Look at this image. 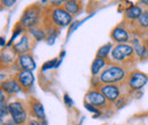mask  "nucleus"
<instances>
[{"mask_svg": "<svg viewBox=\"0 0 148 125\" xmlns=\"http://www.w3.org/2000/svg\"><path fill=\"white\" fill-rule=\"evenodd\" d=\"M18 64L19 67L22 70H25V71H34L36 70V61L33 59L32 56L30 55H22L18 57Z\"/></svg>", "mask_w": 148, "mask_h": 125, "instance_id": "11", "label": "nucleus"}, {"mask_svg": "<svg viewBox=\"0 0 148 125\" xmlns=\"http://www.w3.org/2000/svg\"><path fill=\"white\" fill-rule=\"evenodd\" d=\"M16 80L18 81V83L23 89H31L34 83V75L31 71L22 70L17 73Z\"/></svg>", "mask_w": 148, "mask_h": 125, "instance_id": "9", "label": "nucleus"}, {"mask_svg": "<svg viewBox=\"0 0 148 125\" xmlns=\"http://www.w3.org/2000/svg\"><path fill=\"white\" fill-rule=\"evenodd\" d=\"M147 82V75L138 71L132 72L129 75V79H128V85H129L130 89L133 90V91H137V90H140L141 88H144Z\"/></svg>", "mask_w": 148, "mask_h": 125, "instance_id": "4", "label": "nucleus"}, {"mask_svg": "<svg viewBox=\"0 0 148 125\" xmlns=\"http://www.w3.org/2000/svg\"><path fill=\"white\" fill-rule=\"evenodd\" d=\"M99 91L104 94L106 100L110 102H116L121 97L120 88L116 84H101Z\"/></svg>", "mask_w": 148, "mask_h": 125, "instance_id": "6", "label": "nucleus"}, {"mask_svg": "<svg viewBox=\"0 0 148 125\" xmlns=\"http://www.w3.org/2000/svg\"><path fill=\"white\" fill-rule=\"evenodd\" d=\"M140 2H143L144 5H147L148 6V0H140Z\"/></svg>", "mask_w": 148, "mask_h": 125, "instance_id": "30", "label": "nucleus"}, {"mask_svg": "<svg viewBox=\"0 0 148 125\" xmlns=\"http://www.w3.org/2000/svg\"><path fill=\"white\" fill-rule=\"evenodd\" d=\"M26 125H46L45 121H39V120H31L27 122Z\"/></svg>", "mask_w": 148, "mask_h": 125, "instance_id": "25", "label": "nucleus"}, {"mask_svg": "<svg viewBox=\"0 0 148 125\" xmlns=\"http://www.w3.org/2000/svg\"><path fill=\"white\" fill-rule=\"evenodd\" d=\"M65 10L71 15H75L80 10V5L76 0H69L67 2H65Z\"/></svg>", "mask_w": 148, "mask_h": 125, "instance_id": "16", "label": "nucleus"}, {"mask_svg": "<svg viewBox=\"0 0 148 125\" xmlns=\"http://www.w3.org/2000/svg\"><path fill=\"white\" fill-rule=\"evenodd\" d=\"M84 108H86L88 111H90V113H93V114H96L97 116H99V115H100V110H99V108L95 107V106L90 105V104H87V102H84Z\"/></svg>", "mask_w": 148, "mask_h": 125, "instance_id": "23", "label": "nucleus"}, {"mask_svg": "<svg viewBox=\"0 0 148 125\" xmlns=\"http://www.w3.org/2000/svg\"><path fill=\"white\" fill-rule=\"evenodd\" d=\"M127 76V71L121 66H110L101 72L99 79L101 84H116L122 82Z\"/></svg>", "mask_w": 148, "mask_h": 125, "instance_id": "1", "label": "nucleus"}, {"mask_svg": "<svg viewBox=\"0 0 148 125\" xmlns=\"http://www.w3.org/2000/svg\"><path fill=\"white\" fill-rule=\"evenodd\" d=\"M53 19L58 26H67L72 22V16L65 9L56 8L53 12Z\"/></svg>", "mask_w": 148, "mask_h": 125, "instance_id": "8", "label": "nucleus"}, {"mask_svg": "<svg viewBox=\"0 0 148 125\" xmlns=\"http://www.w3.org/2000/svg\"><path fill=\"white\" fill-rule=\"evenodd\" d=\"M29 49H30V40H29L27 36H23L22 40L19 41L18 43H16V44L14 46L15 53L19 54L21 56L26 54V51H27Z\"/></svg>", "mask_w": 148, "mask_h": 125, "instance_id": "14", "label": "nucleus"}, {"mask_svg": "<svg viewBox=\"0 0 148 125\" xmlns=\"http://www.w3.org/2000/svg\"><path fill=\"white\" fill-rule=\"evenodd\" d=\"M138 23L141 27H148V12H144L138 18Z\"/></svg>", "mask_w": 148, "mask_h": 125, "instance_id": "21", "label": "nucleus"}, {"mask_svg": "<svg viewBox=\"0 0 148 125\" xmlns=\"http://www.w3.org/2000/svg\"><path fill=\"white\" fill-rule=\"evenodd\" d=\"M50 1H51V3H53L54 6H59V5L64 3V2H67L69 0H50Z\"/></svg>", "mask_w": 148, "mask_h": 125, "instance_id": "27", "label": "nucleus"}, {"mask_svg": "<svg viewBox=\"0 0 148 125\" xmlns=\"http://www.w3.org/2000/svg\"><path fill=\"white\" fill-rule=\"evenodd\" d=\"M147 46H148V40H147Z\"/></svg>", "mask_w": 148, "mask_h": 125, "instance_id": "32", "label": "nucleus"}, {"mask_svg": "<svg viewBox=\"0 0 148 125\" xmlns=\"http://www.w3.org/2000/svg\"><path fill=\"white\" fill-rule=\"evenodd\" d=\"M64 102H65V105H66L67 107H72V106H73V100L71 99V97H70L67 93L64 94Z\"/></svg>", "mask_w": 148, "mask_h": 125, "instance_id": "24", "label": "nucleus"}, {"mask_svg": "<svg viewBox=\"0 0 148 125\" xmlns=\"http://www.w3.org/2000/svg\"><path fill=\"white\" fill-rule=\"evenodd\" d=\"M105 66V59L103 58H96L92 61V65H91V74L93 76H97V74L100 72V70Z\"/></svg>", "mask_w": 148, "mask_h": 125, "instance_id": "17", "label": "nucleus"}, {"mask_svg": "<svg viewBox=\"0 0 148 125\" xmlns=\"http://www.w3.org/2000/svg\"><path fill=\"white\" fill-rule=\"evenodd\" d=\"M9 114L16 125L25 124L27 120V111L21 101H13L9 104Z\"/></svg>", "mask_w": 148, "mask_h": 125, "instance_id": "2", "label": "nucleus"}, {"mask_svg": "<svg viewBox=\"0 0 148 125\" xmlns=\"http://www.w3.org/2000/svg\"><path fill=\"white\" fill-rule=\"evenodd\" d=\"M39 14H40V10L37 7L32 6V7L27 8L24 12L22 18H21L22 26L25 27V29H32L37 23L38 18H39Z\"/></svg>", "mask_w": 148, "mask_h": 125, "instance_id": "3", "label": "nucleus"}, {"mask_svg": "<svg viewBox=\"0 0 148 125\" xmlns=\"http://www.w3.org/2000/svg\"><path fill=\"white\" fill-rule=\"evenodd\" d=\"M112 38L117 42H125L129 40V33L123 27H115L112 31Z\"/></svg>", "mask_w": 148, "mask_h": 125, "instance_id": "13", "label": "nucleus"}, {"mask_svg": "<svg viewBox=\"0 0 148 125\" xmlns=\"http://www.w3.org/2000/svg\"><path fill=\"white\" fill-rule=\"evenodd\" d=\"M86 102L90 104V105H92L97 108H103L106 106L107 100L100 91L91 90L86 94Z\"/></svg>", "mask_w": 148, "mask_h": 125, "instance_id": "7", "label": "nucleus"}, {"mask_svg": "<svg viewBox=\"0 0 148 125\" xmlns=\"http://www.w3.org/2000/svg\"><path fill=\"white\" fill-rule=\"evenodd\" d=\"M22 87H21V84L18 83V81L17 80H8V81H3L2 83H1V90H3L6 93H8V94H15V93H18L22 91Z\"/></svg>", "mask_w": 148, "mask_h": 125, "instance_id": "10", "label": "nucleus"}, {"mask_svg": "<svg viewBox=\"0 0 148 125\" xmlns=\"http://www.w3.org/2000/svg\"><path fill=\"white\" fill-rule=\"evenodd\" d=\"M58 61H59V60H58L57 58H54V59H51V60L46 61V63L42 65V71H48V70H51V68H54V67H57Z\"/></svg>", "mask_w": 148, "mask_h": 125, "instance_id": "19", "label": "nucleus"}, {"mask_svg": "<svg viewBox=\"0 0 148 125\" xmlns=\"http://www.w3.org/2000/svg\"><path fill=\"white\" fill-rule=\"evenodd\" d=\"M81 23H82V22H75V23H74L73 25L71 26V29H70V31H73L74 29H75V27H77V26H79V25H80Z\"/></svg>", "mask_w": 148, "mask_h": 125, "instance_id": "29", "label": "nucleus"}, {"mask_svg": "<svg viewBox=\"0 0 148 125\" xmlns=\"http://www.w3.org/2000/svg\"><path fill=\"white\" fill-rule=\"evenodd\" d=\"M1 46H2V47L5 46V39H3V38H1Z\"/></svg>", "mask_w": 148, "mask_h": 125, "instance_id": "31", "label": "nucleus"}, {"mask_svg": "<svg viewBox=\"0 0 148 125\" xmlns=\"http://www.w3.org/2000/svg\"><path fill=\"white\" fill-rule=\"evenodd\" d=\"M31 110H32V114L34 115V117L39 120V121H45V109L42 104L39 101V100H32L31 102Z\"/></svg>", "mask_w": 148, "mask_h": 125, "instance_id": "12", "label": "nucleus"}, {"mask_svg": "<svg viewBox=\"0 0 148 125\" xmlns=\"http://www.w3.org/2000/svg\"><path fill=\"white\" fill-rule=\"evenodd\" d=\"M0 108H1V113H0V116H1V122H3L5 116L10 115V114H9V105H7L6 102H5V104H1Z\"/></svg>", "mask_w": 148, "mask_h": 125, "instance_id": "22", "label": "nucleus"}, {"mask_svg": "<svg viewBox=\"0 0 148 125\" xmlns=\"http://www.w3.org/2000/svg\"><path fill=\"white\" fill-rule=\"evenodd\" d=\"M133 53H134L133 47L129 44H117L112 50V57L117 61H124L125 59L130 58Z\"/></svg>", "mask_w": 148, "mask_h": 125, "instance_id": "5", "label": "nucleus"}, {"mask_svg": "<svg viewBox=\"0 0 148 125\" xmlns=\"http://www.w3.org/2000/svg\"><path fill=\"white\" fill-rule=\"evenodd\" d=\"M143 9L139 6H131L125 10V17L129 19H138L143 14Z\"/></svg>", "mask_w": 148, "mask_h": 125, "instance_id": "15", "label": "nucleus"}, {"mask_svg": "<svg viewBox=\"0 0 148 125\" xmlns=\"http://www.w3.org/2000/svg\"><path fill=\"white\" fill-rule=\"evenodd\" d=\"M111 49H112L111 43H107V44L100 47V48L98 49V51H97V57H98V58H103V59H105V58L108 56L110 51H111Z\"/></svg>", "mask_w": 148, "mask_h": 125, "instance_id": "18", "label": "nucleus"}, {"mask_svg": "<svg viewBox=\"0 0 148 125\" xmlns=\"http://www.w3.org/2000/svg\"><path fill=\"white\" fill-rule=\"evenodd\" d=\"M15 1H16V0H2L3 5H5L6 7H12V6L15 3Z\"/></svg>", "mask_w": 148, "mask_h": 125, "instance_id": "26", "label": "nucleus"}, {"mask_svg": "<svg viewBox=\"0 0 148 125\" xmlns=\"http://www.w3.org/2000/svg\"><path fill=\"white\" fill-rule=\"evenodd\" d=\"M1 125H16V124H15V122L13 120H10V121H7V122H1Z\"/></svg>", "mask_w": 148, "mask_h": 125, "instance_id": "28", "label": "nucleus"}, {"mask_svg": "<svg viewBox=\"0 0 148 125\" xmlns=\"http://www.w3.org/2000/svg\"><path fill=\"white\" fill-rule=\"evenodd\" d=\"M30 31H31V34L34 36L37 40H42V39H45V32L43 31H41L40 29H37V27H32V29H30Z\"/></svg>", "mask_w": 148, "mask_h": 125, "instance_id": "20", "label": "nucleus"}]
</instances>
